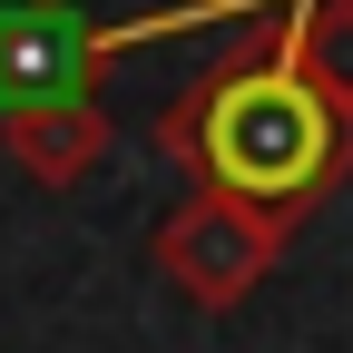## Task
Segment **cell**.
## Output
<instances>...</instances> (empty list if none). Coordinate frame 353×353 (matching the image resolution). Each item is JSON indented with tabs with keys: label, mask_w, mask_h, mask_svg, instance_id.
<instances>
[{
	"label": "cell",
	"mask_w": 353,
	"mask_h": 353,
	"mask_svg": "<svg viewBox=\"0 0 353 353\" xmlns=\"http://www.w3.org/2000/svg\"><path fill=\"white\" fill-rule=\"evenodd\" d=\"M157 148L187 167L206 196H236L255 216H275V226H294L304 206H324L353 176V99H334V88L304 69L294 20L275 0L265 30H255V50L216 59L196 88L167 99Z\"/></svg>",
	"instance_id": "obj_1"
},
{
	"label": "cell",
	"mask_w": 353,
	"mask_h": 353,
	"mask_svg": "<svg viewBox=\"0 0 353 353\" xmlns=\"http://www.w3.org/2000/svg\"><path fill=\"white\" fill-rule=\"evenodd\" d=\"M285 236H294V226H275V216H255V206H236V196H206V187H196V196L157 226V275L187 294V304L226 314V304H245L265 275H275Z\"/></svg>",
	"instance_id": "obj_2"
},
{
	"label": "cell",
	"mask_w": 353,
	"mask_h": 353,
	"mask_svg": "<svg viewBox=\"0 0 353 353\" xmlns=\"http://www.w3.org/2000/svg\"><path fill=\"white\" fill-rule=\"evenodd\" d=\"M108 59H118L108 50V20L69 10V0H0V118L99 99V69Z\"/></svg>",
	"instance_id": "obj_3"
},
{
	"label": "cell",
	"mask_w": 353,
	"mask_h": 353,
	"mask_svg": "<svg viewBox=\"0 0 353 353\" xmlns=\"http://www.w3.org/2000/svg\"><path fill=\"white\" fill-rule=\"evenodd\" d=\"M0 148L20 157V176H30V187H79V176L108 157V108H99V99H69V108H20V118H0Z\"/></svg>",
	"instance_id": "obj_4"
}]
</instances>
